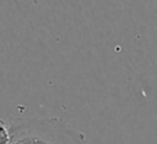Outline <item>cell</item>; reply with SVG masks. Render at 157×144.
<instances>
[{
    "label": "cell",
    "mask_w": 157,
    "mask_h": 144,
    "mask_svg": "<svg viewBox=\"0 0 157 144\" xmlns=\"http://www.w3.org/2000/svg\"><path fill=\"white\" fill-rule=\"evenodd\" d=\"M10 144H88L85 134L60 118H12Z\"/></svg>",
    "instance_id": "cell-1"
},
{
    "label": "cell",
    "mask_w": 157,
    "mask_h": 144,
    "mask_svg": "<svg viewBox=\"0 0 157 144\" xmlns=\"http://www.w3.org/2000/svg\"><path fill=\"white\" fill-rule=\"evenodd\" d=\"M0 144H10V130L9 123L0 119Z\"/></svg>",
    "instance_id": "cell-2"
}]
</instances>
